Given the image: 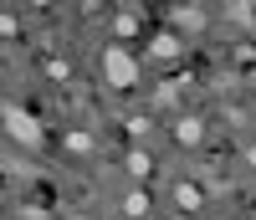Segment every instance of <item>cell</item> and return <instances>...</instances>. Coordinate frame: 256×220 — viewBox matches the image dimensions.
Instances as JSON below:
<instances>
[{"label": "cell", "instance_id": "6da1fadb", "mask_svg": "<svg viewBox=\"0 0 256 220\" xmlns=\"http://www.w3.org/2000/svg\"><path fill=\"white\" fill-rule=\"evenodd\" d=\"M102 77H108L113 87H134L138 82V62L128 56L123 46H108V52H102Z\"/></svg>", "mask_w": 256, "mask_h": 220}, {"label": "cell", "instance_id": "7a4b0ae2", "mask_svg": "<svg viewBox=\"0 0 256 220\" xmlns=\"http://www.w3.org/2000/svg\"><path fill=\"white\" fill-rule=\"evenodd\" d=\"M6 128H10V138H16V144H26V148L41 144V123L26 113V108H16V102H6Z\"/></svg>", "mask_w": 256, "mask_h": 220}, {"label": "cell", "instance_id": "3957f363", "mask_svg": "<svg viewBox=\"0 0 256 220\" xmlns=\"http://www.w3.org/2000/svg\"><path fill=\"white\" fill-rule=\"evenodd\" d=\"M200 138H205V128H200V118H180V123H174V144H180V148H195Z\"/></svg>", "mask_w": 256, "mask_h": 220}, {"label": "cell", "instance_id": "277c9868", "mask_svg": "<svg viewBox=\"0 0 256 220\" xmlns=\"http://www.w3.org/2000/svg\"><path fill=\"white\" fill-rule=\"evenodd\" d=\"M123 164H128V174H134V180H148V174H154V159H148V154H138V148L128 154Z\"/></svg>", "mask_w": 256, "mask_h": 220}, {"label": "cell", "instance_id": "5b68a950", "mask_svg": "<svg viewBox=\"0 0 256 220\" xmlns=\"http://www.w3.org/2000/svg\"><path fill=\"white\" fill-rule=\"evenodd\" d=\"M174 26H184V31H205V10H195V6L184 10V6H180V10H174Z\"/></svg>", "mask_w": 256, "mask_h": 220}, {"label": "cell", "instance_id": "8992f818", "mask_svg": "<svg viewBox=\"0 0 256 220\" xmlns=\"http://www.w3.org/2000/svg\"><path fill=\"white\" fill-rule=\"evenodd\" d=\"M174 200H180V210H200V190L180 180V184H174Z\"/></svg>", "mask_w": 256, "mask_h": 220}, {"label": "cell", "instance_id": "52a82bcc", "mask_svg": "<svg viewBox=\"0 0 256 220\" xmlns=\"http://www.w3.org/2000/svg\"><path fill=\"white\" fill-rule=\"evenodd\" d=\"M174 52H180V36H169V31L154 36V56H174Z\"/></svg>", "mask_w": 256, "mask_h": 220}, {"label": "cell", "instance_id": "ba28073f", "mask_svg": "<svg viewBox=\"0 0 256 220\" xmlns=\"http://www.w3.org/2000/svg\"><path fill=\"white\" fill-rule=\"evenodd\" d=\"M144 210H148V194H144V190H134V194L123 200V215H144Z\"/></svg>", "mask_w": 256, "mask_h": 220}, {"label": "cell", "instance_id": "9c48e42d", "mask_svg": "<svg viewBox=\"0 0 256 220\" xmlns=\"http://www.w3.org/2000/svg\"><path fill=\"white\" fill-rule=\"evenodd\" d=\"M72 220H88V215H72Z\"/></svg>", "mask_w": 256, "mask_h": 220}]
</instances>
